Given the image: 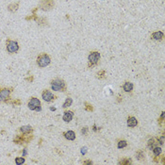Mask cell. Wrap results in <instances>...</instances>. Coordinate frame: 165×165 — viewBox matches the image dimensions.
<instances>
[{
    "label": "cell",
    "instance_id": "obj_1",
    "mask_svg": "<svg viewBox=\"0 0 165 165\" xmlns=\"http://www.w3.org/2000/svg\"><path fill=\"white\" fill-rule=\"evenodd\" d=\"M51 89L55 92H65L66 84L65 81L60 78H55L51 81Z\"/></svg>",
    "mask_w": 165,
    "mask_h": 165
},
{
    "label": "cell",
    "instance_id": "obj_2",
    "mask_svg": "<svg viewBox=\"0 0 165 165\" xmlns=\"http://www.w3.org/2000/svg\"><path fill=\"white\" fill-rule=\"evenodd\" d=\"M19 44L16 41L11 40V39L8 38L6 40V50L8 51V53L9 54H14L17 53L19 51Z\"/></svg>",
    "mask_w": 165,
    "mask_h": 165
},
{
    "label": "cell",
    "instance_id": "obj_3",
    "mask_svg": "<svg viewBox=\"0 0 165 165\" xmlns=\"http://www.w3.org/2000/svg\"><path fill=\"white\" fill-rule=\"evenodd\" d=\"M36 62H37L39 67L44 68V67H46V66L49 65L50 62H51V59L46 53H41L37 57Z\"/></svg>",
    "mask_w": 165,
    "mask_h": 165
},
{
    "label": "cell",
    "instance_id": "obj_4",
    "mask_svg": "<svg viewBox=\"0 0 165 165\" xmlns=\"http://www.w3.org/2000/svg\"><path fill=\"white\" fill-rule=\"evenodd\" d=\"M33 139V135L30 134H22V135H15L13 139V143L16 144H28Z\"/></svg>",
    "mask_w": 165,
    "mask_h": 165
},
{
    "label": "cell",
    "instance_id": "obj_5",
    "mask_svg": "<svg viewBox=\"0 0 165 165\" xmlns=\"http://www.w3.org/2000/svg\"><path fill=\"white\" fill-rule=\"evenodd\" d=\"M28 107L30 111H41V101L36 97H31L28 102Z\"/></svg>",
    "mask_w": 165,
    "mask_h": 165
},
{
    "label": "cell",
    "instance_id": "obj_6",
    "mask_svg": "<svg viewBox=\"0 0 165 165\" xmlns=\"http://www.w3.org/2000/svg\"><path fill=\"white\" fill-rule=\"evenodd\" d=\"M12 88H2L0 91V102L8 103L11 98V93L12 92Z\"/></svg>",
    "mask_w": 165,
    "mask_h": 165
},
{
    "label": "cell",
    "instance_id": "obj_7",
    "mask_svg": "<svg viewBox=\"0 0 165 165\" xmlns=\"http://www.w3.org/2000/svg\"><path fill=\"white\" fill-rule=\"evenodd\" d=\"M99 60H100V53L98 52V51H92L88 57L89 66L90 67L95 66L96 64L98 63Z\"/></svg>",
    "mask_w": 165,
    "mask_h": 165
},
{
    "label": "cell",
    "instance_id": "obj_8",
    "mask_svg": "<svg viewBox=\"0 0 165 165\" xmlns=\"http://www.w3.org/2000/svg\"><path fill=\"white\" fill-rule=\"evenodd\" d=\"M54 7V1L53 0H44L41 2L40 6L38 8H40L42 11H50L51 9Z\"/></svg>",
    "mask_w": 165,
    "mask_h": 165
},
{
    "label": "cell",
    "instance_id": "obj_9",
    "mask_svg": "<svg viewBox=\"0 0 165 165\" xmlns=\"http://www.w3.org/2000/svg\"><path fill=\"white\" fill-rule=\"evenodd\" d=\"M42 97H43V99L45 102H52L53 100L56 98V96H55L50 91L44 90L43 93H42Z\"/></svg>",
    "mask_w": 165,
    "mask_h": 165
},
{
    "label": "cell",
    "instance_id": "obj_10",
    "mask_svg": "<svg viewBox=\"0 0 165 165\" xmlns=\"http://www.w3.org/2000/svg\"><path fill=\"white\" fill-rule=\"evenodd\" d=\"M164 37V34L162 31H155L151 35V39L154 41H161Z\"/></svg>",
    "mask_w": 165,
    "mask_h": 165
},
{
    "label": "cell",
    "instance_id": "obj_11",
    "mask_svg": "<svg viewBox=\"0 0 165 165\" xmlns=\"http://www.w3.org/2000/svg\"><path fill=\"white\" fill-rule=\"evenodd\" d=\"M19 131L22 134H30L33 131V128H32L31 125H23V127L19 128Z\"/></svg>",
    "mask_w": 165,
    "mask_h": 165
},
{
    "label": "cell",
    "instance_id": "obj_12",
    "mask_svg": "<svg viewBox=\"0 0 165 165\" xmlns=\"http://www.w3.org/2000/svg\"><path fill=\"white\" fill-rule=\"evenodd\" d=\"M73 117H74V112L71 111H67L64 112L62 119H63L64 122H68V123H69L70 121H72Z\"/></svg>",
    "mask_w": 165,
    "mask_h": 165
},
{
    "label": "cell",
    "instance_id": "obj_13",
    "mask_svg": "<svg viewBox=\"0 0 165 165\" xmlns=\"http://www.w3.org/2000/svg\"><path fill=\"white\" fill-rule=\"evenodd\" d=\"M19 9V2H16V3H11V4L8 5V11L9 12H15L17 11Z\"/></svg>",
    "mask_w": 165,
    "mask_h": 165
},
{
    "label": "cell",
    "instance_id": "obj_14",
    "mask_svg": "<svg viewBox=\"0 0 165 165\" xmlns=\"http://www.w3.org/2000/svg\"><path fill=\"white\" fill-rule=\"evenodd\" d=\"M138 125V120L136 119L133 116H130V117H128L127 119V125L130 127H134L136 125Z\"/></svg>",
    "mask_w": 165,
    "mask_h": 165
},
{
    "label": "cell",
    "instance_id": "obj_15",
    "mask_svg": "<svg viewBox=\"0 0 165 165\" xmlns=\"http://www.w3.org/2000/svg\"><path fill=\"white\" fill-rule=\"evenodd\" d=\"M63 135H64V137H65L67 140H69V141H74L76 139V133L72 130H69V131L65 132Z\"/></svg>",
    "mask_w": 165,
    "mask_h": 165
},
{
    "label": "cell",
    "instance_id": "obj_16",
    "mask_svg": "<svg viewBox=\"0 0 165 165\" xmlns=\"http://www.w3.org/2000/svg\"><path fill=\"white\" fill-rule=\"evenodd\" d=\"M123 89H124L125 92H131L133 90V84L131 82H125L123 86Z\"/></svg>",
    "mask_w": 165,
    "mask_h": 165
},
{
    "label": "cell",
    "instance_id": "obj_17",
    "mask_svg": "<svg viewBox=\"0 0 165 165\" xmlns=\"http://www.w3.org/2000/svg\"><path fill=\"white\" fill-rule=\"evenodd\" d=\"M136 158H138V160H144V153L142 150H138L136 152Z\"/></svg>",
    "mask_w": 165,
    "mask_h": 165
},
{
    "label": "cell",
    "instance_id": "obj_18",
    "mask_svg": "<svg viewBox=\"0 0 165 165\" xmlns=\"http://www.w3.org/2000/svg\"><path fill=\"white\" fill-rule=\"evenodd\" d=\"M156 146H157V142L155 139H151V140L148 141V148H149V149H153V148Z\"/></svg>",
    "mask_w": 165,
    "mask_h": 165
},
{
    "label": "cell",
    "instance_id": "obj_19",
    "mask_svg": "<svg viewBox=\"0 0 165 165\" xmlns=\"http://www.w3.org/2000/svg\"><path fill=\"white\" fill-rule=\"evenodd\" d=\"M132 163V161L130 158H123L122 160L119 161V164H121V165H127V164H131Z\"/></svg>",
    "mask_w": 165,
    "mask_h": 165
},
{
    "label": "cell",
    "instance_id": "obj_20",
    "mask_svg": "<svg viewBox=\"0 0 165 165\" xmlns=\"http://www.w3.org/2000/svg\"><path fill=\"white\" fill-rule=\"evenodd\" d=\"M35 20H36V22L38 23V25H46V19L45 18H36L35 19Z\"/></svg>",
    "mask_w": 165,
    "mask_h": 165
},
{
    "label": "cell",
    "instance_id": "obj_21",
    "mask_svg": "<svg viewBox=\"0 0 165 165\" xmlns=\"http://www.w3.org/2000/svg\"><path fill=\"white\" fill-rule=\"evenodd\" d=\"M72 102H73V100H72V98H70V97H68L66 100H65V102L63 103V108L64 109H66V108H68V107H70L71 105H72Z\"/></svg>",
    "mask_w": 165,
    "mask_h": 165
},
{
    "label": "cell",
    "instance_id": "obj_22",
    "mask_svg": "<svg viewBox=\"0 0 165 165\" xmlns=\"http://www.w3.org/2000/svg\"><path fill=\"white\" fill-rule=\"evenodd\" d=\"M25 162V158L24 157H18V158H15V163L17 164V165H21Z\"/></svg>",
    "mask_w": 165,
    "mask_h": 165
},
{
    "label": "cell",
    "instance_id": "obj_23",
    "mask_svg": "<svg viewBox=\"0 0 165 165\" xmlns=\"http://www.w3.org/2000/svg\"><path fill=\"white\" fill-rule=\"evenodd\" d=\"M153 153H154L155 156H157V157L160 156V153H161V148H160V147H158V146L154 147V148H153Z\"/></svg>",
    "mask_w": 165,
    "mask_h": 165
},
{
    "label": "cell",
    "instance_id": "obj_24",
    "mask_svg": "<svg viewBox=\"0 0 165 165\" xmlns=\"http://www.w3.org/2000/svg\"><path fill=\"white\" fill-rule=\"evenodd\" d=\"M127 145V143L125 141H120L118 143V148H124Z\"/></svg>",
    "mask_w": 165,
    "mask_h": 165
},
{
    "label": "cell",
    "instance_id": "obj_25",
    "mask_svg": "<svg viewBox=\"0 0 165 165\" xmlns=\"http://www.w3.org/2000/svg\"><path fill=\"white\" fill-rule=\"evenodd\" d=\"M106 76V72L104 70H102V71H100V72L97 73V77L98 78H104Z\"/></svg>",
    "mask_w": 165,
    "mask_h": 165
},
{
    "label": "cell",
    "instance_id": "obj_26",
    "mask_svg": "<svg viewBox=\"0 0 165 165\" xmlns=\"http://www.w3.org/2000/svg\"><path fill=\"white\" fill-rule=\"evenodd\" d=\"M11 103L14 106H20L21 105V100L20 99H15V100H12Z\"/></svg>",
    "mask_w": 165,
    "mask_h": 165
},
{
    "label": "cell",
    "instance_id": "obj_27",
    "mask_svg": "<svg viewBox=\"0 0 165 165\" xmlns=\"http://www.w3.org/2000/svg\"><path fill=\"white\" fill-rule=\"evenodd\" d=\"M85 105H86L85 109H87V111H93V107H92V105L88 104V103H85Z\"/></svg>",
    "mask_w": 165,
    "mask_h": 165
},
{
    "label": "cell",
    "instance_id": "obj_28",
    "mask_svg": "<svg viewBox=\"0 0 165 165\" xmlns=\"http://www.w3.org/2000/svg\"><path fill=\"white\" fill-rule=\"evenodd\" d=\"M158 143H160L161 145L164 144V136H161V137L158 139Z\"/></svg>",
    "mask_w": 165,
    "mask_h": 165
},
{
    "label": "cell",
    "instance_id": "obj_29",
    "mask_svg": "<svg viewBox=\"0 0 165 165\" xmlns=\"http://www.w3.org/2000/svg\"><path fill=\"white\" fill-rule=\"evenodd\" d=\"M87 132H88V127H83V128L81 129V133H82L83 135H86Z\"/></svg>",
    "mask_w": 165,
    "mask_h": 165
},
{
    "label": "cell",
    "instance_id": "obj_30",
    "mask_svg": "<svg viewBox=\"0 0 165 165\" xmlns=\"http://www.w3.org/2000/svg\"><path fill=\"white\" fill-rule=\"evenodd\" d=\"M22 154H23V157H25V155H27V149H25V148L24 150H22Z\"/></svg>",
    "mask_w": 165,
    "mask_h": 165
},
{
    "label": "cell",
    "instance_id": "obj_31",
    "mask_svg": "<svg viewBox=\"0 0 165 165\" xmlns=\"http://www.w3.org/2000/svg\"><path fill=\"white\" fill-rule=\"evenodd\" d=\"M83 163H84V164H92L93 162H92L91 160H87V161H84Z\"/></svg>",
    "mask_w": 165,
    "mask_h": 165
},
{
    "label": "cell",
    "instance_id": "obj_32",
    "mask_svg": "<svg viewBox=\"0 0 165 165\" xmlns=\"http://www.w3.org/2000/svg\"><path fill=\"white\" fill-rule=\"evenodd\" d=\"M81 153H82V154H85V153H86V147L82 148V149H81Z\"/></svg>",
    "mask_w": 165,
    "mask_h": 165
},
{
    "label": "cell",
    "instance_id": "obj_33",
    "mask_svg": "<svg viewBox=\"0 0 165 165\" xmlns=\"http://www.w3.org/2000/svg\"><path fill=\"white\" fill-rule=\"evenodd\" d=\"M1 89H2V88H0V91H1Z\"/></svg>",
    "mask_w": 165,
    "mask_h": 165
},
{
    "label": "cell",
    "instance_id": "obj_34",
    "mask_svg": "<svg viewBox=\"0 0 165 165\" xmlns=\"http://www.w3.org/2000/svg\"><path fill=\"white\" fill-rule=\"evenodd\" d=\"M42 1H44V0H42Z\"/></svg>",
    "mask_w": 165,
    "mask_h": 165
}]
</instances>
